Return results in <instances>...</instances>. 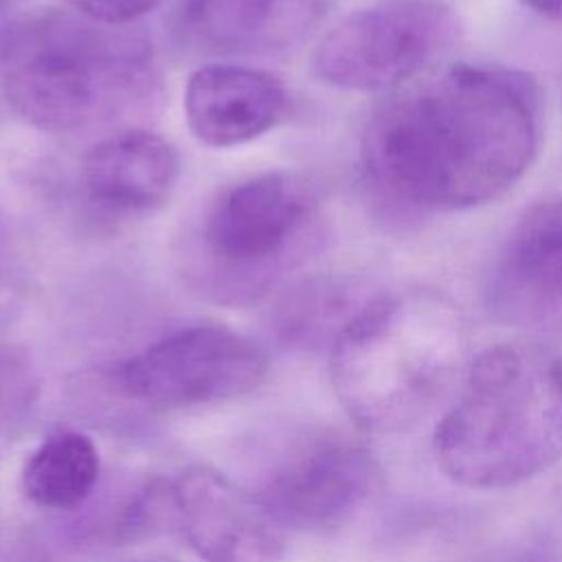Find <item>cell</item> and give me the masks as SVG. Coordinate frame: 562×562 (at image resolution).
Returning a JSON list of instances; mask_svg holds the SVG:
<instances>
[{
	"instance_id": "12",
	"label": "cell",
	"mask_w": 562,
	"mask_h": 562,
	"mask_svg": "<svg viewBox=\"0 0 562 562\" xmlns=\"http://www.w3.org/2000/svg\"><path fill=\"white\" fill-rule=\"evenodd\" d=\"M173 145L145 127H121L97 140L81 158L88 200L105 213L132 217L162 206L178 180Z\"/></svg>"
},
{
	"instance_id": "10",
	"label": "cell",
	"mask_w": 562,
	"mask_h": 562,
	"mask_svg": "<svg viewBox=\"0 0 562 562\" xmlns=\"http://www.w3.org/2000/svg\"><path fill=\"white\" fill-rule=\"evenodd\" d=\"M485 305L503 325L562 336V193L518 217L487 274Z\"/></svg>"
},
{
	"instance_id": "18",
	"label": "cell",
	"mask_w": 562,
	"mask_h": 562,
	"mask_svg": "<svg viewBox=\"0 0 562 562\" xmlns=\"http://www.w3.org/2000/svg\"><path fill=\"white\" fill-rule=\"evenodd\" d=\"M522 2L544 18L562 20V0H522Z\"/></svg>"
},
{
	"instance_id": "5",
	"label": "cell",
	"mask_w": 562,
	"mask_h": 562,
	"mask_svg": "<svg viewBox=\"0 0 562 562\" xmlns=\"http://www.w3.org/2000/svg\"><path fill=\"white\" fill-rule=\"evenodd\" d=\"M318 241V200L296 173L235 180L204 206L187 246L191 288L220 305H250L299 268Z\"/></svg>"
},
{
	"instance_id": "19",
	"label": "cell",
	"mask_w": 562,
	"mask_h": 562,
	"mask_svg": "<svg viewBox=\"0 0 562 562\" xmlns=\"http://www.w3.org/2000/svg\"><path fill=\"white\" fill-rule=\"evenodd\" d=\"M7 4V0H0V11H2V7Z\"/></svg>"
},
{
	"instance_id": "1",
	"label": "cell",
	"mask_w": 562,
	"mask_h": 562,
	"mask_svg": "<svg viewBox=\"0 0 562 562\" xmlns=\"http://www.w3.org/2000/svg\"><path fill=\"white\" fill-rule=\"evenodd\" d=\"M540 112L538 86L518 70L435 66L373 110L360 140L362 182L395 217L485 204L533 162Z\"/></svg>"
},
{
	"instance_id": "15",
	"label": "cell",
	"mask_w": 562,
	"mask_h": 562,
	"mask_svg": "<svg viewBox=\"0 0 562 562\" xmlns=\"http://www.w3.org/2000/svg\"><path fill=\"white\" fill-rule=\"evenodd\" d=\"M101 457L94 441L79 430H59L46 437L22 468L26 498L55 514L83 507L97 492Z\"/></svg>"
},
{
	"instance_id": "9",
	"label": "cell",
	"mask_w": 562,
	"mask_h": 562,
	"mask_svg": "<svg viewBox=\"0 0 562 562\" xmlns=\"http://www.w3.org/2000/svg\"><path fill=\"white\" fill-rule=\"evenodd\" d=\"M173 529L206 562H279L285 527L244 485L195 465L169 479Z\"/></svg>"
},
{
	"instance_id": "13",
	"label": "cell",
	"mask_w": 562,
	"mask_h": 562,
	"mask_svg": "<svg viewBox=\"0 0 562 562\" xmlns=\"http://www.w3.org/2000/svg\"><path fill=\"white\" fill-rule=\"evenodd\" d=\"M323 0H182L180 31L211 53H272L301 42Z\"/></svg>"
},
{
	"instance_id": "4",
	"label": "cell",
	"mask_w": 562,
	"mask_h": 562,
	"mask_svg": "<svg viewBox=\"0 0 562 562\" xmlns=\"http://www.w3.org/2000/svg\"><path fill=\"white\" fill-rule=\"evenodd\" d=\"M437 468L470 490H505L562 461V353L498 342L472 358L432 432Z\"/></svg>"
},
{
	"instance_id": "3",
	"label": "cell",
	"mask_w": 562,
	"mask_h": 562,
	"mask_svg": "<svg viewBox=\"0 0 562 562\" xmlns=\"http://www.w3.org/2000/svg\"><path fill=\"white\" fill-rule=\"evenodd\" d=\"M0 75L9 105L55 134L125 123L158 90L151 46L140 33L75 9L15 24L2 42Z\"/></svg>"
},
{
	"instance_id": "14",
	"label": "cell",
	"mask_w": 562,
	"mask_h": 562,
	"mask_svg": "<svg viewBox=\"0 0 562 562\" xmlns=\"http://www.w3.org/2000/svg\"><path fill=\"white\" fill-rule=\"evenodd\" d=\"M382 292L378 283L358 274L310 277L281 292L272 312V327L285 345L329 351Z\"/></svg>"
},
{
	"instance_id": "11",
	"label": "cell",
	"mask_w": 562,
	"mask_h": 562,
	"mask_svg": "<svg viewBox=\"0 0 562 562\" xmlns=\"http://www.w3.org/2000/svg\"><path fill=\"white\" fill-rule=\"evenodd\" d=\"M283 81L261 68L241 64H206L195 68L184 88V119L191 136L206 147L250 143L288 112Z\"/></svg>"
},
{
	"instance_id": "2",
	"label": "cell",
	"mask_w": 562,
	"mask_h": 562,
	"mask_svg": "<svg viewBox=\"0 0 562 562\" xmlns=\"http://www.w3.org/2000/svg\"><path fill=\"white\" fill-rule=\"evenodd\" d=\"M470 351L468 321L446 294L382 292L329 349L331 386L360 430L406 432L463 384Z\"/></svg>"
},
{
	"instance_id": "16",
	"label": "cell",
	"mask_w": 562,
	"mask_h": 562,
	"mask_svg": "<svg viewBox=\"0 0 562 562\" xmlns=\"http://www.w3.org/2000/svg\"><path fill=\"white\" fill-rule=\"evenodd\" d=\"M40 395V375L22 347L0 342V454L22 432Z\"/></svg>"
},
{
	"instance_id": "7",
	"label": "cell",
	"mask_w": 562,
	"mask_h": 562,
	"mask_svg": "<svg viewBox=\"0 0 562 562\" xmlns=\"http://www.w3.org/2000/svg\"><path fill=\"white\" fill-rule=\"evenodd\" d=\"M454 40L457 18L443 0H375L321 37L312 68L342 90L393 92L435 68Z\"/></svg>"
},
{
	"instance_id": "17",
	"label": "cell",
	"mask_w": 562,
	"mask_h": 562,
	"mask_svg": "<svg viewBox=\"0 0 562 562\" xmlns=\"http://www.w3.org/2000/svg\"><path fill=\"white\" fill-rule=\"evenodd\" d=\"M75 11L110 24V26H130L145 13H149L160 0H68Z\"/></svg>"
},
{
	"instance_id": "6",
	"label": "cell",
	"mask_w": 562,
	"mask_h": 562,
	"mask_svg": "<svg viewBox=\"0 0 562 562\" xmlns=\"http://www.w3.org/2000/svg\"><path fill=\"white\" fill-rule=\"evenodd\" d=\"M244 485L285 529L327 531L373 492L380 470L356 437L321 424L272 426L246 450Z\"/></svg>"
},
{
	"instance_id": "8",
	"label": "cell",
	"mask_w": 562,
	"mask_h": 562,
	"mask_svg": "<svg viewBox=\"0 0 562 562\" xmlns=\"http://www.w3.org/2000/svg\"><path fill=\"white\" fill-rule=\"evenodd\" d=\"M266 371L268 358L250 338L222 325H191L108 367L101 382L134 406L184 408L241 397Z\"/></svg>"
}]
</instances>
